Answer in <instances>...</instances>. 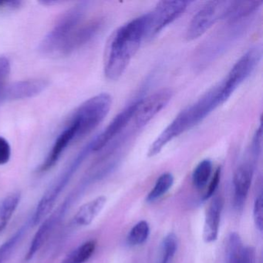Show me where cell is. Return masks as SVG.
<instances>
[{
	"mask_svg": "<svg viewBox=\"0 0 263 263\" xmlns=\"http://www.w3.org/2000/svg\"><path fill=\"white\" fill-rule=\"evenodd\" d=\"M178 249L176 235L170 233L164 238L161 247V263H172Z\"/></svg>",
	"mask_w": 263,
	"mask_h": 263,
	"instance_id": "cell-24",
	"label": "cell"
},
{
	"mask_svg": "<svg viewBox=\"0 0 263 263\" xmlns=\"http://www.w3.org/2000/svg\"><path fill=\"white\" fill-rule=\"evenodd\" d=\"M261 145H262V127L260 124L259 127L257 129L252 139L251 152L255 158H257L261 154Z\"/></svg>",
	"mask_w": 263,
	"mask_h": 263,
	"instance_id": "cell-26",
	"label": "cell"
},
{
	"mask_svg": "<svg viewBox=\"0 0 263 263\" xmlns=\"http://www.w3.org/2000/svg\"><path fill=\"white\" fill-rule=\"evenodd\" d=\"M254 221L257 229L261 232L263 228V198L261 193L257 196L254 204Z\"/></svg>",
	"mask_w": 263,
	"mask_h": 263,
	"instance_id": "cell-25",
	"label": "cell"
},
{
	"mask_svg": "<svg viewBox=\"0 0 263 263\" xmlns=\"http://www.w3.org/2000/svg\"><path fill=\"white\" fill-rule=\"evenodd\" d=\"M11 157V147L8 141L0 137V165H4L10 161Z\"/></svg>",
	"mask_w": 263,
	"mask_h": 263,
	"instance_id": "cell-27",
	"label": "cell"
},
{
	"mask_svg": "<svg viewBox=\"0 0 263 263\" xmlns=\"http://www.w3.org/2000/svg\"><path fill=\"white\" fill-rule=\"evenodd\" d=\"M174 184V177L172 174L164 173L157 180L150 193L147 197V202H153L165 195Z\"/></svg>",
	"mask_w": 263,
	"mask_h": 263,
	"instance_id": "cell-19",
	"label": "cell"
},
{
	"mask_svg": "<svg viewBox=\"0 0 263 263\" xmlns=\"http://www.w3.org/2000/svg\"><path fill=\"white\" fill-rule=\"evenodd\" d=\"M261 58V49L253 47L248 50L234 64L224 81L219 84L223 102H226L235 90L252 74Z\"/></svg>",
	"mask_w": 263,
	"mask_h": 263,
	"instance_id": "cell-5",
	"label": "cell"
},
{
	"mask_svg": "<svg viewBox=\"0 0 263 263\" xmlns=\"http://www.w3.org/2000/svg\"><path fill=\"white\" fill-rule=\"evenodd\" d=\"M90 152H92L91 142L88 145L86 146L77 155L76 158L70 163V165L47 189V192L44 194L38 203L37 207H36L31 218V224H33V226H37L48 216L49 214L51 212L52 209L54 207L57 200L59 198L61 192L67 187V184L71 180L72 177L79 168L83 161L88 156Z\"/></svg>",
	"mask_w": 263,
	"mask_h": 263,
	"instance_id": "cell-3",
	"label": "cell"
},
{
	"mask_svg": "<svg viewBox=\"0 0 263 263\" xmlns=\"http://www.w3.org/2000/svg\"><path fill=\"white\" fill-rule=\"evenodd\" d=\"M78 124L74 120L71 119L70 124L58 135L56 141L53 143L51 151L40 167V171L41 172H45L53 168L67 147L70 146L71 143L78 141Z\"/></svg>",
	"mask_w": 263,
	"mask_h": 263,
	"instance_id": "cell-10",
	"label": "cell"
},
{
	"mask_svg": "<svg viewBox=\"0 0 263 263\" xmlns=\"http://www.w3.org/2000/svg\"><path fill=\"white\" fill-rule=\"evenodd\" d=\"M102 26V19L92 20L86 24L80 25L63 47L60 55L67 56L71 54L78 49L88 44L98 35Z\"/></svg>",
	"mask_w": 263,
	"mask_h": 263,
	"instance_id": "cell-11",
	"label": "cell"
},
{
	"mask_svg": "<svg viewBox=\"0 0 263 263\" xmlns=\"http://www.w3.org/2000/svg\"><path fill=\"white\" fill-rule=\"evenodd\" d=\"M150 234V227L146 221H141L137 223L130 231L127 241L132 246H139L147 241Z\"/></svg>",
	"mask_w": 263,
	"mask_h": 263,
	"instance_id": "cell-22",
	"label": "cell"
},
{
	"mask_svg": "<svg viewBox=\"0 0 263 263\" xmlns=\"http://www.w3.org/2000/svg\"><path fill=\"white\" fill-rule=\"evenodd\" d=\"M111 105V96L101 93L80 106L72 118L78 125V141L93 132L104 121L110 112Z\"/></svg>",
	"mask_w": 263,
	"mask_h": 263,
	"instance_id": "cell-4",
	"label": "cell"
},
{
	"mask_svg": "<svg viewBox=\"0 0 263 263\" xmlns=\"http://www.w3.org/2000/svg\"><path fill=\"white\" fill-rule=\"evenodd\" d=\"M172 96L171 89L164 88L139 100L132 118L135 127L141 129L148 124L170 102Z\"/></svg>",
	"mask_w": 263,
	"mask_h": 263,
	"instance_id": "cell-8",
	"label": "cell"
},
{
	"mask_svg": "<svg viewBox=\"0 0 263 263\" xmlns=\"http://www.w3.org/2000/svg\"><path fill=\"white\" fill-rule=\"evenodd\" d=\"M10 70V61L7 58H0V97L4 90L5 80L8 77Z\"/></svg>",
	"mask_w": 263,
	"mask_h": 263,
	"instance_id": "cell-28",
	"label": "cell"
},
{
	"mask_svg": "<svg viewBox=\"0 0 263 263\" xmlns=\"http://www.w3.org/2000/svg\"><path fill=\"white\" fill-rule=\"evenodd\" d=\"M96 246L95 240L86 241L67 254L61 263H86L95 253Z\"/></svg>",
	"mask_w": 263,
	"mask_h": 263,
	"instance_id": "cell-18",
	"label": "cell"
},
{
	"mask_svg": "<svg viewBox=\"0 0 263 263\" xmlns=\"http://www.w3.org/2000/svg\"><path fill=\"white\" fill-rule=\"evenodd\" d=\"M21 1H0V10H15L21 7Z\"/></svg>",
	"mask_w": 263,
	"mask_h": 263,
	"instance_id": "cell-31",
	"label": "cell"
},
{
	"mask_svg": "<svg viewBox=\"0 0 263 263\" xmlns=\"http://www.w3.org/2000/svg\"><path fill=\"white\" fill-rule=\"evenodd\" d=\"M106 203L107 198L104 195H101L83 204L73 216V224L78 226H87L91 224L93 220L104 209Z\"/></svg>",
	"mask_w": 263,
	"mask_h": 263,
	"instance_id": "cell-16",
	"label": "cell"
},
{
	"mask_svg": "<svg viewBox=\"0 0 263 263\" xmlns=\"http://www.w3.org/2000/svg\"><path fill=\"white\" fill-rule=\"evenodd\" d=\"M189 1H161L148 14V29L146 39H152L163 29L179 18L187 9Z\"/></svg>",
	"mask_w": 263,
	"mask_h": 263,
	"instance_id": "cell-7",
	"label": "cell"
},
{
	"mask_svg": "<svg viewBox=\"0 0 263 263\" xmlns=\"http://www.w3.org/2000/svg\"><path fill=\"white\" fill-rule=\"evenodd\" d=\"M222 198L215 197L209 204L206 212L205 221H204L203 238L206 243L215 241L218 238L219 230L220 220L223 209Z\"/></svg>",
	"mask_w": 263,
	"mask_h": 263,
	"instance_id": "cell-15",
	"label": "cell"
},
{
	"mask_svg": "<svg viewBox=\"0 0 263 263\" xmlns=\"http://www.w3.org/2000/svg\"><path fill=\"white\" fill-rule=\"evenodd\" d=\"M255 250L252 248H244L235 263H255Z\"/></svg>",
	"mask_w": 263,
	"mask_h": 263,
	"instance_id": "cell-30",
	"label": "cell"
},
{
	"mask_svg": "<svg viewBox=\"0 0 263 263\" xmlns=\"http://www.w3.org/2000/svg\"><path fill=\"white\" fill-rule=\"evenodd\" d=\"M228 3L209 1L194 15L186 31V39L195 41L204 35L218 20L223 19Z\"/></svg>",
	"mask_w": 263,
	"mask_h": 263,
	"instance_id": "cell-6",
	"label": "cell"
},
{
	"mask_svg": "<svg viewBox=\"0 0 263 263\" xmlns=\"http://www.w3.org/2000/svg\"><path fill=\"white\" fill-rule=\"evenodd\" d=\"M87 7V3H80L61 16L40 44V51L43 54H60L63 47L79 27Z\"/></svg>",
	"mask_w": 263,
	"mask_h": 263,
	"instance_id": "cell-2",
	"label": "cell"
},
{
	"mask_svg": "<svg viewBox=\"0 0 263 263\" xmlns=\"http://www.w3.org/2000/svg\"><path fill=\"white\" fill-rule=\"evenodd\" d=\"M212 172V163L210 160L201 161L194 170L192 174V182L198 189L206 185Z\"/></svg>",
	"mask_w": 263,
	"mask_h": 263,
	"instance_id": "cell-21",
	"label": "cell"
},
{
	"mask_svg": "<svg viewBox=\"0 0 263 263\" xmlns=\"http://www.w3.org/2000/svg\"><path fill=\"white\" fill-rule=\"evenodd\" d=\"M27 229H28V224H24L15 232L14 235H12L2 246H0V263H5L6 261L10 258V255L17 246L18 243L21 241L24 234L27 232Z\"/></svg>",
	"mask_w": 263,
	"mask_h": 263,
	"instance_id": "cell-20",
	"label": "cell"
},
{
	"mask_svg": "<svg viewBox=\"0 0 263 263\" xmlns=\"http://www.w3.org/2000/svg\"><path fill=\"white\" fill-rule=\"evenodd\" d=\"M253 171V164L252 162L243 163L235 171L233 185L235 192L234 203L236 209H241L246 201L252 184Z\"/></svg>",
	"mask_w": 263,
	"mask_h": 263,
	"instance_id": "cell-13",
	"label": "cell"
},
{
	"mask_svg": "<svg viewBox=\"0 0 263 263\" xmlns=\"http://www.w3.org/2000/svg\"><path fill=\"white\" fill-rule=\"evenodd\" d=\"M138 103V101H135L124 109L121 113L118 114L106 127L105 130L91 141L92 152L102 150L121 133L127 124L132 121Z\"/></svg>",
	"mask_w": 263,
	"mask_h": 263,
	"instance_id": "cell-9",
	"label": "cell"
},
{
	"mask_svg": "<svg viewBox=\"0 0 263 263\" xmlns=\"http://www.w3.org/2000/svg\"><path fill=\"white\" fill-rule=\"evenodd\" d=\"M220 178H221V169L218 168L215 172L213 178H212L209 187H208L207 192L204 196V199H209L215 194V191L217 190L218 184H219Z\"/></svg>",
	"mask_w": 263,
	"mask_h": 263,
	"instance_id": "cell-29",
	"label": "cell"
},
{
	"mask_svg": "<svg viewBox=\"0 0 263 263\" xmlns=\"http://www.w3.org/2000/svg\"><path fill=\"white\" fill-rule=\"evenodd\" d=\"M62 218V216L58 212H55L42 221V224L40 226L39 229L35 233L27 253L26 254L25 258H24L25 261H29L33 259L35 255L41 250V248L48 240L52 232L54 230L55 228Z\"/></svg>",
	"mask_w": 263,
	"mask_h": 263,
	"instance_id": "cell-14",
	"label": "cell"
},
{
	"mask_svg": "<svg viewBox=\"0 0 263 263\" xmlns=\"http://www.w3.org/2000/svg\"><path fill=\"white\" fill-rule=\"evenodd\" d=\"M242 242L239 235L236 232H232L229 235L226 246V260L227 263H235L242 252Z\"/></svg>",
	"mask_w": 263,
	"mask_h": 263,
	"instance_id": "cell-23",
	"label": "cell"
},
{
	"mask_svg": "<svg viewBox=\"0 0 263 263\" xmlns=\"http://www.w3.org/2000/svg\"><path fill=\"white\" fill-rule=\"evenodd\" d=\"M263 1H232L228 3L222 20L229 23L238 22L258 10Z\"/></svg>",
	"mask_w": 263,
	"mask_h": 263,
	"instance_id": "cell-17",
	"label": "cell"
},
{
	"mask_svg": "<svg viewBox=\"0 0 263 263\" xmlns=\"http://www.w3.org/2000/svg\"><path fill=\"white\" fill-rule=\"evenodd\" d=\"M148 29V14L141 15L120 27L107 44L104 60V74L110 81L119 79L132 58L146 39Z\"/></svg>",
	"mask_w": 263,
	"mask_h": 263,
	"instance_id": "cell-1",
	"label": "cell"
},
{
	"mask_svg": "<svg viewBox=\"0 0 263 263\" xmlns=\"http://www.w3.org/2000/svg\"><path fill=\"white\" fill-rule=\"evenodd\" d=\"M48 83L45 80L18 81L4 88L0 100L11 101L33 98L44 91Z\"/></svg>",
	"mask_w": 263,
	"mask_h": 263,
	"instance_id": "cell-12",
	"label": "cell"
}]
</instances>
